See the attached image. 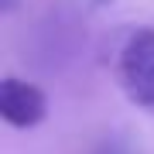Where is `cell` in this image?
Here are the masks:
<instances>
[{
    "mask_svg": "<svg viewBox=\"0 0 154 154\" xmlns=\"http://www.w3.org/2000/svg\"><path fill=\"white\" fill-rule=\"evenodd\" d=\"M48 113V99L38 86L21 82V79H4L0 86V116H4L11 127H38Z\"/></svg>",
    "mask_w": 154,
    "mask_h": 154,
    "instance_id": "2",
    "label": "cell"
},
{
    "mask_svg": "<svg viewBox=\"0 0 154 154\" xmlns=\"http://www.w3.org/2000/svg\"><path fill=\"white\" fill-rule=\"evenodd\" d=\"M120 82L144 110H154V31H137L120 51Z\"/></svg>",
    "mask_w": 154,
    "mask_h": 154,
    "instance_id": "1",
    "label": "cell"
}]
</instances>
